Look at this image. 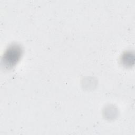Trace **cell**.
<instances>
[{
	"label": "cell",
	"mask_w": 135,
	"mask_h": 135,
	"mask_svg": "<svg viewBox=\"0 0 135 135\" xmlns=\"http://www.w3.org/2000/svg\"><path fill=\"white\" fill-rule=\"evenodd\" d=\"M21 54V48L18 45H12L9 47L4 55L3 60L4 64L7 68L13 66L19 60Z\"/></svg>",
	"instance_id": "cell-1"
}]
</instances>
